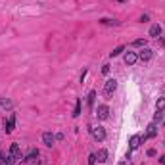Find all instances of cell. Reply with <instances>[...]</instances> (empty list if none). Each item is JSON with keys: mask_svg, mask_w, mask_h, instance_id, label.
<instances>
[{"mask_svg": "<svg viewBox=\"0 0 165 165\" xmlns=\"http://www.w3.org/2000/svg\"><path fill=\"white\" fill-rule=\"evenodd\" d=\"M17 159H21V148H19V144H17V142H13V144L10 146V156H8V163L12 165V163H16Z\"/></svg>", "mask_w": 165, "mask_h": 165, "instance_id": "cell-1", "label": "cell"}, {"mask_svg": "<svg viewBox=\"0 0 165 165\" xmlns=\"http://www.w3.org/2000/svg\"><path fill=\"white\" fill-rule=\"evenodd\" d=\"M115 88H117V81L115 79H107V81L104 83V94L106 96H111L113 92H115Z\"/></svg>", "mask_w": 165, "mask_h": 165, "instance_id": "cell-2", "label": "cell"}, {"mask_svg": "<svg viewBox=\"0 0 165 165\" xmlns=\"http://www.w3.org/2000/svg\"><path fill=\"white\" fill-rule=\"evenodd\" d=\"M96 117L98 119H107V117H110V107H107L106 104H102V106H98V110H96Z\"/></svg>", "mask_w": 165, "mask_h": 165, "instance_id": "cell-3", "label": "cell"}, {"mask_svg": "<svg viewBox=\"0 0 165 165\" xmlns=\"http://www.w3.org/2000/svg\"><path fill=\"white\" fill-rule=\"evenodd\" d=\"M42 142H44L48 148H52V146H54V142H56V136L50 133V131H46V133H42Z\"/></svg>", "mask_w": 165, "mask_h": 165, "instance_id": "cell-4", "label": "cell"}, {"mask_svg": "<svg viewBox=\"0 0 165 165\" xmlns=\"http://www.w3.org/2000/svg\"><path fill=\"white\" fill-rule=\"evenodd\" d=\"M92 136H94L98 142L106 140V131H104V127H94V129H92Z\"/></svg>", "mask_w": 165, "mask_h": 165, "instance_id": "cell-5", "label": "cell"}, {"mask_svg": "<svg viewBox=\"0 0 165 165\" xmlns=\"http://www.w3.org/2000/svg\"><path fill=\"white\" fill-rule=\"evenodd\" d=\"M138 146H140V134H133L131 140H129V150L133 152V150H136Z\"/></svg>", "mask_w": 165, "mask_h": 165, "instance_id": "cell-6", "label": "cell"}, {"mask_svg": "<svg viewBox=\"0 0 165 165\" xmlns=\"http://www.w3.org/2000/svg\"><path fill=\"white\" fill-rule=\"evenodd\" d=\"M4 127H6V133L8 134L13 131V127H16V115H13V113L8 117V121H4Z\"/></svg>", "mask_w": 165, "mask_h": 165, "instance_id": "cell-7", "label": "cell"}, {"mask_svg": "<svg viewBox=\"0 0 165 165\" xmlns=\"http://www.w3.org/2000/svg\"><path fill=\"white\" fill-rule=\"evenodd\" d=\"M136 62H138V54H134V52H127L125 54V63L127 66H134Z\"/></svg>", "mask_w": 165, "mask_h": 165, "instance_id": "cell-8", "label": "cell"}, {"mask_svg": "<svg viewBox=\"0 0 165 165\" xmlns=\"http://www.w3.org/2000/svg\"><path fill=\"white\" fill-rule=\"evenodd\" d=\"M138 60H142V62H148V60H152V50L144 46V48L140 50V54H138Z\"/></svg>", "mask_w": 165, "mask_h": 165, "instance_id": "cell-9", "label": "cell"}, {"mask_svg": "<svg viewBox=\"0 0 165 165\" xmlns=\"http://www.w3.org/2000/svg\"><path fill=\"white\" fill-rule=\"evenodd\" d=\"M156 134H157V125L156 123H150L148 125V131H146V136H148V138H154Z\"/></svg>", "mask_w": 165, "mask_h": 165, "instance_id": "cell-10", "label": "cell"}, {"mask_svg": "<svg viewBox=\"0 0 165 165\" xmlns=\"http://www.w3.org/2000/svg\"><path fill=\"white\" fill-rule=\"evenodd\" d=\"M37 157H39V150H29V154H27L25 157H21V159H25V161H33V159H37Z\"/></svg>", "mask_w": 165, "mask_h": 165, "instance_id": "cell-11", "label": "cell"}, {"mask_svg": "<svg viewBox=\"0 0 165 165\" xmlns=\"http://www.w3.org/2000/svg\"><path fill=\"white\" fill-rule=\"evenodd\" d=\"M96 159L100 161V163H104V161H107V150H98V154H96Z\"/></svg>", "mask_w": 165, "mask_h": 165, "instance_id": "cell-12", "label": "cell"}, {"mask_svg": "<svg viewBox=\"0 0 165 165\" xmlns=\"http://www.w3.org/2000/svg\"><path fill=\"white\" fill-rule=\"evenodd\" d=\"M159 35H161V27L157 25V23L150 27V37H159Z\"/></svg>", "mask_w": 165, "mask_h": 165, "instance_id": "cell-13", "label": "cell"}, {"mask_svg": "<svg viewBox=\"0 0 165 165\" xmlns=\"http://www.w3.org/2000/svg\"><path fill=\"white\" fill-rule=\"evenodd\" d=\"M100 25H119V21L110 19V17H102V19H100Z\"/></svg>", "mask_w": 165, "mask_h": 165, "instance_id": "cell-14", "label": "cell"}, {"mask_svg": "<svg viewBox=\"0 0 165 165\" xmlns=\"http://www.w3.org/2000/svg\"><path fill=\"white\" fill-rule=\"evenodd\" d=\"M156 110H157V111H165V98H157Z\"/></svg>", "mask_w": 165, "mask_h": 165, "instance_id": "cell-15", "label": "cell"}, {"mask_svg": "<svg viewBox=\"0 0 165 165\" xmlns=\"http://www.w3.org/2000/svg\"><path fill=\"white\" fill-rule=\"evenodd\" d=\"M123 50H125V46L121 44V46H117V48H113V52H111L110 56H111V58H117L119 54H123Z\"/></svg>", "mask_w": 165, "mask_h": 165, "instance_id": "cell-16", "label": "cell"}, {"mask_svg": "<svg viewBox=\"0 0 165 165\" xmlns=\"http://www.w3.org/2000/svg\"><path fill=\"white\" fill-rule=\"evenodd\" d=\"M94 98H96V90H90V92H88V98H87V102H88L90 107L94 106Z\"/></svg>", "mask_w": 165, "mask_h": 165, "instance_id": "cell-17", "label": "cell"}, {"mask_svg": "<svg viewBox=\"0 0 165 165\" xmlns=\"http://www.w3.org/2000/svg\"><path fill=\"white\" fill-rule=\"evenodd\" d=\"M79 115H81V100L75 102V110H73V117H79Z\"/></svg>", "mask_w": 165, "mask_h": 165, "instance_id": "cell-18", "label": "cell"}, {"mask_svg": "<svg viewBox=\"0 0 165 165\" xmlns=\"http://www.w3.org/2000/svg\"><path fill=\"white\" fill-rule=\"evenodd\" d=\"M133 46H134V48H138V46H146V39H136V40L133 42Z\"/></svg>", "mask_w": 165, "mask_h": 165, "instance_id": "cell-19", "label": "cell"}, {"mask_svg": "<svg viewBox=\"0 0 165 165\" xmlns=\"http://www.w3.org/2000/svg\"><path fill=\"white\" fill-rule=\"evenodd\" d=\"M0 106H2V107H12V100H8V98H0Z\"/></svg>", "mask_w": 165, "mask_h": 165, "instance_id": "cell-20", "label": "cell"}, {"mask_svg": "<svg viewBox=\"0 0 165 165\" xmlns=\"http://www.w3.org/2000/svg\"><path fill=\"white\" fill-rule=\"evenodd\" d=\"M96 161H98V159H96V154H90V156H88V165H94Z\"/></svg>", "mask_w": 165, "mask_h": 165, "instance_id": "cell-21", "label": "cell"}, {"mask_svg": "<svg viewBox=\"0 0 165 165\" xmlns=\"http://www.w3.org/2000/svg\"><path fill=\"white\" fill-rule=\"evenodd\" d=\"M161 117H163V111H157V113H156V117H154V123H157V121H161Z\"/></svg>", "mask_w": 165, "mask_h": 165, "instance_id": "cell-22", "label": "cell"}, {"mask_svg": "<svg viewBox=\"0 0 165 165\" xmlns=\"http://www.w3.org/2000/svg\"><path fill=\"white\" fill-rule=\"evenodd\" d=\"M154 156H156V150L150 148V150H148V157H154Z\"/></svg>", "mask_w": 165, "mask_h": 165, "instance_id": "cell-23", "label": "cell"}, {"mask_svg": "<svg viewBox=\"0 0 165 165\" xmlns=\"http://www.w3.org/2000/svg\"><path fill=\"white\" fill-rule=\"evenodd\" d=\"M102 73H104V75L110 73V66H104V67H102Z\"/></svg>", "mask_w": 165, "mask_h": 165, "instance_id": "cell-24", "label": "cell"}, {"mask_svg": "<svg viewBox=\"0 0 165 165\" xmlns=\"http://www.w3.org/2000/svg\"><path fill=\"white\" fill-rule=\"evenodd\" d=\"M140 21H142V23H146V21H150V17L144 13V16H140Z\"/></svg>", "mask_w": 165, "mask_h": 165, "instance_id": "cell-25", "label": "cell"}, {"mask_svg": "<svg viewBox=\"0 0 165 165\" xmlns=\"http://www.w3.org/2000/svg\"><path fill=\"white\" fill-rule=\"evenodd\" d=\"M159 163H161V165H165V156H159Z\"/></svg>", "mask_w": 165, "mask_h": 165, "instance_id": "cell-26", "label": "cell"}, {"mask_svg": "<svg viewBox=\"0 0 165 165\" xmlns=\"http://www.w3.org/2000/svg\"><path fill=\"white\" fill-rule=\"evenodd\" d=\"M117 165H127V161H121V163H117Z\"/></svg>", "mask_w": 165, "mask_h": 165, "instance_id": "cell-27", "label": "cell"}, {"mask_svg": "<svg viewBox=\"0 0 165 165\" xmlns=\"http://www.w3.org/2000/svg\"><path fill=\"white\" fill-rule=\"evenodd\" d=\"M0 159H2V150H0Z\"/></svg>", "mask_w": 165, "mask_h": 165, "instance_id": "cell-28", "label": "cell"}, {"mask_svg": "<svg viewBox=\"0 0 165 165\" xmlns=\"http://www.w3.org/2000/svg\"><path fill=\"white\" fill-rule=\"evenodd\" d=\"M119 2H125V0H119Z\"/></svg>", "mask_w": 165, "mask_h": 165, "instance_id": "cell-29", "label": "cell"}]
</instances>
